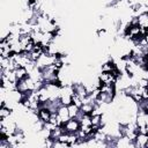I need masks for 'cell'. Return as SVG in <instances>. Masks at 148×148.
I'll return each mask as SVG.
<instances>
[{
  "mask_svg": "<svg viewBox=\"0 0 148 148\" xmlns=\"http://www.w3.org/2000/svg\"><path fill=\"white\" fill-rule=\"evenodd\" d=\"M57 117H58V120H59V124L62 126L68 119H71V116H69V111H68V106L67 105H64L61 104L58 110H57Z\"/></svg>",
  "mask_w": 148,
  "mask_h": 148,
  "instance_id": "obj_1",
  "label": "cell"
},
{
  "mask_svg": "<svg viewBox=\"0 0 148 148\" xmlns=\"http://www.w3.org/2000/svg\"><path fill=\"white\" fill-rule=\"evenodd\" d=\"M62 126H64L65 132H68V133H76V132L80 130L81 124H80V120H77L76 118H71V119H68Z\"/></svg>",
  "mask_w": 148,
  "mask_h": 148,
  "instance_id": "obj_2",
  "label": "cell"
},
{
  "mask_svg": "<svg viewBox=\"0 0 148 148\" xmlns=\"http://www.w3.org/2000/svg\"><path fill=\"white\" fill-rule=\"evenodd\" d=\"M72 88H73V92L77 96H80L81 98H84L87 95H88V90H87V87L84 83L82 82H75V83H72Z\"/></svg>",
  "mask_w": 148,
  "mask_h": 148,
  "instance_id": "obj_3",
  "label": "cell"
},
{
  "mask_svg": "<svg viewBox=\"0 0 148 148\" xmlns=\"http://www.w3.org/2000/svg\"><path fill=\"white\" fill-rule=\"evenodd\" d=\"M147 141H148V133H141V132H139L136 134L135 139H134L135 148H143V147H146Z\"/></svg>",
  "mask_w": 148,
  "mask_h": 148,
  "instance_id": "obj_4",
  "label": "cell"
},
{
  "mask_svg": "<svg viewBox=\"0 0 148 148\" xmlns=\"http://www.w3.org/2000/svg\"><path fill=\"white\" fill-rule=\"evenodd\" d=\"M51 114L52 112L50 110H47L46 108H40L37 112V116H38V119L42 121V123H49L50 121V118H51Z\"/></svg>",
  "mask_w": 148,
  "mask_h": 148,
  "instance_id": "obj_5",
  "label": "cell"
},
{
  "mask_svg": "<svg viewBox=\"0 0 148 148\" xmlns=\"http://www.w3.org/2000/svg\"><path fill=\"white\" fill-rule=\"evenodd\" d=\"M136 17H138L139 27L142 29H148V10L139 14Z\"/></svg>",
  "mask_w": 148,
  "mask_h": 148,
  "instance_id": "obj_6",
  "label": "cell"
},
{
  "mask_svg": "<svg viewBox=\"0 0 148 148\" xmlns=\"http://www.w3.org/2000/svg\"><path fill=\"white\" fill-rule=\"evenodd\" d=\"M14 110L8 108L7 105H1L0 106V119H5V118H8L13 114Z\"/></svg>",
  "mask_w": 148,
  "mask_h": 148,
  "instance_id": "obj_7",
  "label": "cell"
},
{
  "mask_svg": "<svg viewBox=\"0 0 148 148\" xmlns=\"http://www.w3.org/2000/svg\"><path fill=\"white\" fill-rule=\"evenodd\" d=\"M14 72H15V75H16L17 81H20V80H22V79H24V77H27L29 75L25 67H17V68L14 69Z\"/></svg>",
  "mask_w": 148,
  "mask_h": 148,
  "instance_id": "obj_8",
  "label": "cell"
},
{
  "mask_svg": "<svg viewBox=\"0 0 148 148\" xmlns=\"http://www.w3.org/2000/svg\"><path fill=\"white\" fill-rule=\"evenodd\" d=\"M67 106H68V111H69V116H71V118H75V117L77 116L79 111H80V108H79L77 105H75L74 103H71V104L67 105Z\"/></svg>",
  "mask_w": 148,
  "mask_h": 148,
  "instance_id": "obj_9",
  "label": "cell"
},
{
  "mask_svg": "<svg viewBox=\"0 0 148 148\" xmlns=\"http://www.w3.org/2000/svg\"><path fill=\"white\" fill-rule=\"evenodd\" d=\"M146 147H147V148H148V141H147V145H146Z\"/></svg>",
  "mask_w": 148,
  "mask_h": 148,
  "instance_id": "obj_10",
  "label": "cell"
},
{
  "mask_svg": "<svg viewBox=\"0 0 148 148\" xmlns=\"http://www.w3.org/2000/svg\"><path fill=\"white\" fill-rule=\"evenodd\" d=\"M147 30H148V29H147Z\"/></svg>",
  "mask_w": 148,
  "mask_h": 148,
  "instance_id": "obj_11",
  "label": "cell"
}]
</instances>
